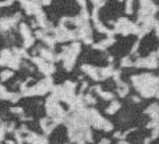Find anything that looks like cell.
I'll return each instance as SVG.
<instances>
[{"label": "cell", "instance_id": "1", "mask_svg": "<svg viewBox=\"0 0 159 144\" xmlns=\"http://www.w3.org/2000/svg\"><path fill=\"white\" fill-rule=\"evenodd\" d=\"M139 67H147V68H156L158 66V60H157V55L152 54L149 58L146 59H139V61L135 63Z\"/></svg>", "mask_w": 159, "mask_h": 144}, {"label": "cell", "instance_id": "2", "mask_svg": "<svg viewBox=\"0 0 159 144\" xmlns=\"http://www.w3.org/2000/svg\"><path fill=\"white\" fill-rule=\"evenodd\" d=\"M119 107H120V104L116 103V102H114V103L109 106V109H107V112H108V114H114L116 110H119Z\"/></svg>", "mask_w": 159, "mask_h": 144}, {"label": "cell", "instance_id": "3", "mask_svg": "<svg viewBox=\"0 0 159 144\" xmlns=\"http://www.w3.org/2000/svg\"><path fill=\"white\" fill-rule=\"evenodd\" d=\"M132 4H134V0H126V12L127 14L132 12Z\"/></svg>", "mask_w": 159, "mask_h": 144}, {"label": "cell", "instance_id": "4", "mask_svg": "<svg viewBox=\"0 0 159 144\" xmlns=\"http://www.w3.org/2000/svg\"><path fill=\"white\" fill-rule=\"evenodd\" d=\"M121 65H122V66H131V65H132V62L130 61V59H129V58H125V59L122 60V62H121Z\"/></svg>", "mask_w": 159, "mask_h": 144}, {"label": "cell", "instance_id": "5", "mask_svg": "<svg viewBox=\"0 0 159 144\" xmlns=\"http://www.w3.org/2000/svg\"><path fill=\"white\" fill-rule=\"evenodd\" d=\"M158 55H159V50H158Z\"/></svg>", "mask_w": 159, "mask_h": 144}]
</instances>
